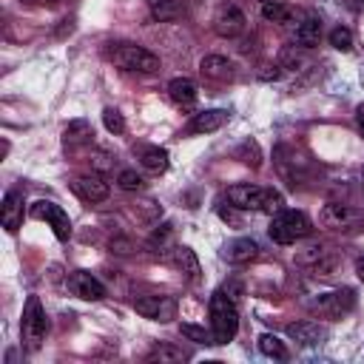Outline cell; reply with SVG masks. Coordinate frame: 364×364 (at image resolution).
<instances>
[{
    "mask_svg": "<svg viewBox=\"0 0 364 364\" xmlns=\"http://www.w3.org/2000/svg\"><path fill=\"white\" fill-rule=\"evenodd\" d=\"M210 333H213V344H228L233 341L236 330H239V310H236V296H230L225 287H219L210 296Z\"/></svg>",
    "mask_w": 364,
    "mask_h": 364,
    "instance_id": "6da1fadb",
    "label": "cell"
},
{
    "mask_svg": "<svg viewBox=\"0 0 364 364\" xmlns=\"http://www.w3.org/2000/svg\"><path fill=\"white\" fill-rule=\"evenodd\" d=\"M228 202L239 210H262V213H279L284 208V196L273 188H259V185H230L228 188Z\"/></svg>",
    "mask_w": 364,
    "mask_h": 364,
    "instance_id": "7a4b0ae2",
    "label": "cell"
},
{
    "mask_svg": "<svg viewBox=\"0 0 364 364\" xmlns=\"http://www.w3.org/2000/svg\"><path fill=\"white\" fill-rule=\"evenodd\" d=\"M310 230H313V225L301 210H284V208L273 216V222L267 228V233L276 245H296L299 239L310 236Z\"/></svg>",
    "mask_w": 364,
    "mask_h": 364,
    "instance_id": "3957f363",
    "label": "cell"
},
{
    "mask_svg": "<svg viewBox=\"0 0 364 364\" xmlns=\"http://www.w3.org/2000/svg\"><path fill=\"white\" fill-rule=\"evenodd\" d=\"M108 54L125 71H142V74L159 71V57L154 51H148L145 46H136V43H114V48Z\"/></svg>",
    "mask_w": 364,
    "mask_h": 364,
    "instance_id": "277c9868",
    "label": "cell"
},
{
    "mask_svg": "<svg viewBox=\"0 0 364 364\" xmlns=\"http://www.w3.org/2000/svg\"><path fill=\"white\" fill-rule=\"evenodd\" d=\"M46 330H48V318H46V310L40 304L37 296H28L26 301V310H23V324H20V333H23V341L37 350L46 338Z\"/></svg>",
    "mask_w": 364,
    "mask_h": 364,
    "instance_id": "5b68a950",
    "label": "cell"
},
{
    "mask_svg": "<svg viewBox=\"0 0 364 364\" xmlns=\"http://www.w3.org/2000/svg\"><path fill=\"white\" fill-rule=\"evenodd\" d=\"M353 307H355V293H353L350 287L333 290V293H321V296L313 301V310H318V313L327 316V318H341V316H347Z\"/></svg>",
    "mask_w": 364,
    "mask_h": 364,
    "instance_id": "8992f818",
    "label": "cell"
},
{
    "mask_svg": "<svg viewBox=\"0 0 364 364\" xmlns=\"http://www.w3.org/2000/svg\"><path fill=\"white\" fill-rule=\"evenodd\" d=\"M31 216H34V219H46V222L54 228V236H57L60 242H68V236H71V219H68V213H65L60 205L40 199V202L31 205Z\"/></svg>",
    "mask_w": 364,
    "mask_h": 364,
    "instance_id": "52a82bcc",
    "label": "cell"
},
{
    "mask_svg": "<svg viewBox=\"0 0 364 364\" xmlns=\"http://www.w3.org/2000/svg\"><path fill=\"white\" fill-rule=\"evenodd\" d=\"M134 310L151 321H171L176 316V301L171 296H136L134 299Z\"/></svg>",
    "mask_w": 364,
    "mask_h": 364,
    "instance_id": "ba28073f",
    "label": "cell"
},
{
    "mask_svg": "<svg viewBox=\"0 0 364 364\" xmlns=\"http://www.w3.org/2000/svg\"><path fill=\"white\" fill-rule=\"evenodd\" d=\"M71 191H74V193H77L82 202H91V205H97V202L108 199V193H111L108 182H105L100 173H85V176H77V179L71 182Z\"/></svg>",
    "mask_w": 364,
    "mask_h": 364,
    "instance_id": "9c48e42d",
    "label": "cell"
},
{
    "mask_svg": "<svg viewBox=\"0 0 364 364\" xmlns=\"http://www.w3.org/2000/svg\"><path fill=\"white\" fill-rule=\"evenodd\" d=\"M68 290H71L74 296L85 299V301H100V299L105 296L102 282H100L97 276L85 273V270H74V273L68 276Z\"/></svg>",
    "mask_w": 364,
    "mask_h": 364,
    "instance_id": "30bf717a",
    "label": "cell"
},
{
    "mask_svg": "<svg viewBox=\"0 0 364 364\" xmlns=\"http://www.w3.org/2000/svg\"><path fill=\"white\" fill-rule=\"evenodd\" d=\"M213 28H216L219 37H239V34L245 31V14H242L233 3H228V6H222V9L216 11Z\"/></svg>",
    "mask_w": 364,
    "mask_h": 364,
    "instance_id": "8fae6325",
    "label": "cell"
},
{
    "mask_svg": "<svg viewBox=\"0 0 364 364\" xmlns=\"http://www.w3.org/2000/svg\"><path fill=\"white\" fill-rule=\"evenodd\" d=\"M358 222V213L350 208V205H341V202H330L324 205L321 210V225L330 228V230H347Z\"/></svg>",
    "mask_w": 364,
    "mask_h": 364,
    "instance_id": "7c38bea8",
    "label": "cell"
},
{
    "mask_svg": "<svg viewBox=\"0 0 364 364\" xmlns=\"http://www.w3.org/2000/svg\"><path fill=\"white\" fill-rule=\"evenodd\" d=\"M3 228L9 233H17V228L23 225V193L20 191H9L3 196V210H0Z\"/></svg>",
    "mask_w": 364,
    "mask_h": 364,
    "instance_id": "4fadbf2b",
    "label": "cell"
},
{
    "mask_svg": "<svg viewBox=\"0 0 364 364\" xmlns=\"http://www.w3.org/2000/svg\"><path fill=\"white\" fill-rule=\"evenodd\" d=\"M225 122H228V111H225V108H210V111L193 114L188 131H191V134H210V131H219Z\"/></svg>",
    "mask_w": 364,
    "mask_h": 364,
    "instance_id": "5bb4252c",
    "label": "cell"
},
{
    "mask_svg": "<svg viewBox=\"0 0 364 364\" xmlns=\"http://www.w3.org/2000/svg\"><path fill=\"white\" fill-rule=\"evenodd\" d=\"M256 253H259V245H256L253 239H247V236L228 242V245H225V250H222L225 262H230V264H245V262L256 259Z\"/></svg>",
    "mask_w": 364,
    "mask_h": 364,
    "instance_id": "9a60e30c",
    "label": "cell"
},
{
    "mask_svg": "<svg viewBox=\"0 0 364 364\" xmlns=\"http://www.w3.org/2000/svg\"><path fill=\"white\" fill-rule=\"evenodd\" d=\"M199 71H202V77H208V80L225 82V80H230V77H233V63H230L228 57H219V54H208V57H202V63H199Z\"/></svg>",
    "mask_w": 364,
    "mask_h": 364,
    "instance_id": "2e32d148",
    "label": "cell"
},
{
    "mask_svg": "<svg viewBox=\"0 0 364 364\" xmlns=\"http://www.w3.org/2000/svg\"><path fill=\"white\" fill-rule=\"evenodd\" d=\"M168 94H171V100L179 105V108H193L196 105V85L188 80V77H176V80H171L168 82Z\"/></svg>",
    "mask_w": 364,
    "mask_h": 364,
    "instance_id": "e0dca14e",
    "label": "cell"
},
{
    "mask_svg": "<svg viewBox=\"0 0 364 364\" xmlns=\"http://www.w3.org/2000/svg\"><path fill=\"white\" fill-rule=\"evenodd\" d=\"M173 262H176V267L185 273V279H188L191 284H196V282H199L202 267H199V259H196V253H193L191 247H185V245L173 247Z\"/></svg>",
    "mask_w": 364,
    "mask_h": 364,
    "instance_id": "ac0fdd59",
    "label": "cell"
},
{
    "mask_svg": "<svg viewBox=\"0 0 364 364\" xmlns=\"http://www.w3.org/2000/svg\"><path fill=\"white\" fill-rule=\"evenodd\" d=\"M318 40H321V20H318L316 14H310V17H304V20L299 23V28H296V43L304 46V48H313V46H318Z\"/></svg>",
    "mask_w": 364,
    "mask_h": 364,
    "instance_id": "d6986e66",
    "label": "cell"
},
{
    "mask_svg": "<svg viewBox=\"0 0 364 364\" xmlns=\"http://www.w3.org/2000/svg\"><path fill=\"white\" fill-rule=\"evenodd\" d=\"M287 336H290L293 341H299L301 347H313V344H318V338H321V327H318L316 321H296V324L287 327Z\"/></svg>",
    "mask_w": 364,
    "mask_h": 364,
    "instance_id": "ffe728a7",
    "label": "cell"
},
{
    "mask_svg": "<svg viewBox=\"0 0 364 364\" xmlns=\"http://www.w3.org/2000/svg\"><path fill=\"white\" fill-rule=\"evenodd\" d=\"M139 162H142V168H148L151 173H162V171H168V151L159 148V145H145V148L139 151Z\"/></svg>",
    "mask_w": 364,
    "mask_h": 364,
    "instance_id": "44dd1931",
    "label": "cell"
},
{
    "mask_svg": "<svg viewBox=\"0 0 364 364\" xmlns=\"http://www.w3.org/2000/svg\"><path fill=\"white\" fill-rule=\"evenodd\" d=\"M151 3V14L154 20L165 23V20H176L185 14V3L182 0H148Z\"/></svg>",
    "mask_w": 364,
    "mask_h": 364,
    "instance_id": "7402d4cb",
    "label": "cell"
},
{
    "mask_svg": "<svg viewBox=\"0 0 364 364\" xmlns=\"http://www.w3.org/2000/svg\"><path fill=\"white\" fill-rule=\"evenodd\" d=\"M91 136H94V134H91V125H88L85 119H74V122H68L65 131H63V142H65V148L82 145V142H88Z\"/></svg>",
    "mask_w": 364,
    "mask_h": 364,
    "instance_id": "603a6c76",
    "label": "cell"
},
{
    "mask_svg": "<svg viewBox=\"0 0 364 364\" xmlns=\"http://www.w3.org/2000/svg\"><path fill=\"white\" fill-rule=\"evenodd\" d=\"M259 353L262 355H267V358H287V350H284V341L279 338V336H273V333H262L259 336Z\"/></svg>",
    "mask_w": 364,
    "mask_h": 364,
    "instance_id": "cb8c5ba5",
    "label": "cell"
},
{
    "mask_svg": "<svg viewBox=\"0 0 364 364\" xmlns=\"http://www.w3.org/2000/svg\"><path fill=\"white\" fill-rule=\"evenodd\" d=\"M188 353L182 347H173V344H156L151 353H148V361H159V364H168V361H185Z\"/></svg>",
    "mask_w": 364,
    "mask_h": 364,
    "instance_id": "d4e9b609",
    "label": "cell"
},
{
    "mask_svg": "<svg viewBox=\"0 0 364 364\" xmlns=\"http://www.w3.org/2000/svg\"><path fill=\"white\" fill-rule=\"evenodd\" d=\"M262 17L267 23H290L293 11L282 3V0H270V3H262Z\"/></svg>",
    "mask_w": 364,
    "mask_h": 364,
    "instance_id": "484cf974",
    "label": "cell"
},
{
    "mask_svg": "<svg viewBox=\"0 0 364 364\" xmlns=\"http://www.w3.org/2000/svg\"><path fill=\"white\" fill-rule=\"evenodd\" d=\"M330 46L338 48V51H350L353 48V31L347 26H336L330 31Z\"/></svg>",
    "mask_w": 364,
    "mask_h": 364,
    "instance_id": "4316f807",
    "label": "cell"
},
{
    "mask_svg": "<svg viewBox=\"0 0 364 364\" xmlns=\"http://www.w3.org/2000/svg\"><path fill=\"white\" fill-rule=\"evenodd\" d=\"M102 125H105L111 134H122V131H125V119H122V114H119L117 108H105V111H102Z\"/></svg>",
    "mask_w": 364,
    "mask_h": 364,
    "instance_id": "83f0119b",
    "label": "cell"
},
{
    "mask_svg": "<svg viewBox=\"0 0 364 364\" xmlns=\"http://www.w3.org/2000/svg\"><path fill=\"white\" fill-rule=\"evenodd\" d=\"M179 330H182V336H188L191 341H199V344H213V333H208L205 327H196V324H182Z\"/></svg>",
    "mask_w": 364,
    "mask_h": 364,
    "instance_id": "f1b7e54d",
    "label": "cell"
},
{
    "mask_svg": "<svg viewBox=\"0 0 364 364\" xmlns=\"http://www.w3.org/2000/svg\"><path fill=\"white\" fill-rule=\"evenodd\" d=\"M117 185H119L122 191H139V188H142V176H139L136 171H119Z\"/></svg>",
    "mask_w": 364,
    "mask_h": 364,
    "instance_id": "f546056e",
    "label": "cell"
},
{
    "mask_svg": "<svg viewBox=\"0 0 364 364\" xmlns=\"http://www.w3.org/2000/svg\"><path fill=\"white\" fill-rule=\"evenodd\" d=\"M239 154H242V162H247L250 168H259V145H256V142H250V139H247V142L242 145V151H239Z\"/></svg>",
    "mask_w": 364,
    "mask_h": 364,
    "instance_id": "4dcf8cb0",
    "label": "cell"
},
{
    "mask_svg": "<svg viewBox=\"0 0 364 364\" xmlns=\"http://www.w3.org/2000/svg\"><path fill=\"white\" fill-rule=\"evenodd\" d=\"M301 65V57L296 54V48H284L282 51V68H296Z\"/></svg>",
    "mask_w": 364,
    "mask_h": 364,
    "instance_id": "1f68e13d",
    "label": "cell"
},
{
    "mask_svg": "<svg viewBox=\"0 0 364 364\" xmlns=\"http://www.w3.org/2000/svg\"><path fill=\"white\" fill-rule=\"evenodd\" d=\"M168 242H171V225H162V228L151 236V245H154V247H156V245H159V247H165Z\"/></svg>",
    "mask_w": 364,
    "mask_h": 364,
    "instance_id": "d6a6232c",
    "label": "cell"
},
{
    "mask_svg": "<svg viewBox=\"0 0 364 364\" xmlns=\"http://www.w3.org/2000/svg\"><path fill=\"white\" fill-rule=\"evenodd\" d=\"M219 216H222L225 222H230V225H242V222H239V216H236L230 208H225V205H219Z\"/></svg>",
    "mask_w": 364,
    "mask_h": 364,
    "instance_id": "836d02e7",
    "label": "cell"
},
{
    "mask_svg": "<svg viewBox=\"0 0 364 364\" xmlns=\"http://www.w3.org/2000/svg\"><path fill=\"white\" fill-rule=\"evenodd\" d=\"M355 125H358V134L364 136V102L355 105Z\"/></svg>",
    "mask_w": 364,
    "mask_h": 364,
    "instance_id": "e575fe53",
    "label": "cell"
},
{
    "mask_svg": "<svg viewBox=\"0 0 364 364\" xmlns=\"http://www.w3.org/2000/svg\"><path fill=\"white\" fill-rule=\"evenodd\" d=\"M355 273H358V279L364 282V256H358V259H355Z\"/></svg>",
    "mask_w": 364,
    "mask_h": 364,
    "instance_id": "d590c367",
    "label": "cell"
},
{
    "mask_svg": "<svg viewBox=\"0 0 364 364\" xmlns=\"http://www.w3.org/2000/svg\"><path fill=\"white\" fill-rule=\"evenodd\" d=\"M259 3H270V0H259Z\"/></svg>",
    "mask_w": 364,
    "mask_h": 364,
    "instance_id": "8d00e7d4",
    "label": "cell"
},
{
    "mask_svg": "<svg viewBox=\"0 0 364 364\" xmlns=\"http://www.w3.org/2000/svg\"><path fill=\"white\" fill-rule=\"evenodd\" d=\"M358 3H364V0H358Z\"/></svg>",
    "mask_w": 364,
    "mask_h": 364,
    "instance_id": "74e56055",
    "label": "cell"
}]
</instances>
